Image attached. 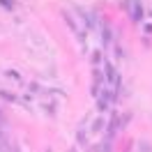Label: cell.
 <instances>
[]
</instances>
